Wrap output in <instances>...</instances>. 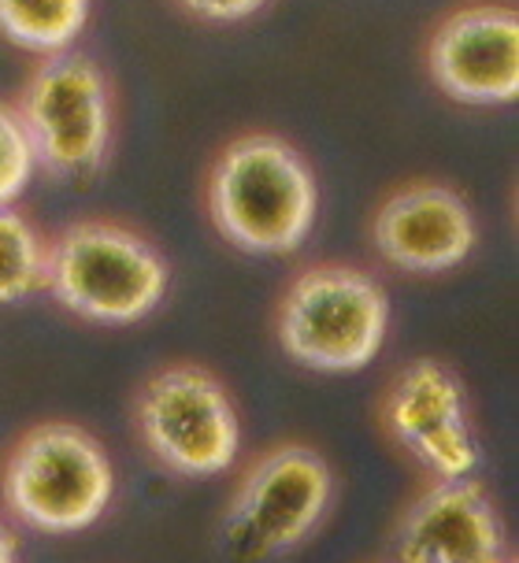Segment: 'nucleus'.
I'll return each instance as SVG.
<instances>
[{
    "label": "nucleus",
    "mask_w": 519,
    "mask_h": 563,
    "mask_svg": "<svg viewBox=\"0 0 519 563\" xmlns=\"http://www.w3.org/2000/svg\"><path fill=\"white\" fill-rule=\"evenodd\" d=\"M34 170H37V164L26 145L23 126H19L12 104L0 100V208L15 205V200L26 194Z\"/></svg>",
    "instance_id": "nucleus-14"
},
{
    "label": "nucleus",
    "mask_w": 519,
    "mask_h": 563,
    "mask_svg": "<svg viewBox=\"0 0 519 563\" xmlns=\"http://www.w3.org/2000/svg\"><path fill=\"white\" fill-rule=\"evenodd\" d=\"M205 211L216 234L249 256H289L319 219V178L283 134L249 130L208 164Z\"/></svg>",
    "instance_id": "nucleus-1"
},
{
    "label": "nucleus",
    "mask_w": 519,
    "mask_h": 563,
    "mask_svg": "<svg viewBox=\"0 0 519 563\" xmlns=\"http://www.w3.org/2000/svg\"><path fill=\"white\" fill-rule=\"evenodd\" d=\"M389 334V297L364 267L323 260L286 282L275 305L278 349L297 367L319 375H353L383 352Z\"/></svg>",
    "instance_id": "nucleus-3"
},
{
    "label": "nucleus",
    "mask_w": 519,
    "mask_h": 563,
    "mask_svg": "<svg viewBox=\"0 0 519 563\" xmlns=\"http://www.w3.org/2000/svg\"><path fill=\"white\" fill-rule=\"evenodd\" d=\"M45 245L48 238L23 208H0V305H19L42 289Z\"/></svg>",
    "instance_id": "nucleus-13"
},
{
    "label": "nucleus",
    "mask_w": 519,
    "mask_h": 563,
    "mask_svg": "<svg viewBox=\"0 0 519 563\" xmlns=\"http://www.w3.org/2000/svg\"><path fill=\"white\" fill-rule=\"evenodd\" d=\"M134 430L175 478H216L242 449V419L223 378L205 364L156 367L134 394Z\"/></svg>",
    "instance_id": "nucleus-6"
},
{
    "label": "nucleus",
    "mask_w": 519,
    "mask_h": 563,
    "mask_svg": "<svg viewBox=\"0 0 519 563\" xmlns=\"http://www.w3.org/2000/svg\"><path fill=\"white\" fill-rule=\"evenodd\" d=\"M334 475L316 449L286 441L242 471L223 511V541L238 560H267L297 549L323 522Z\"/></svg>",
    "instance_id": "nucleus-7"
},
{
    "label": "nucleus",
    "mask_w": 519,
    "mask_h": 563,
    "mask_svg": "<svg viewBox=\"0 0 519 563\" xmlns=\"http://www.w3.org/2000/svg\"><path fill=\"white\" fill-rule=\"evenodd\" d=\"M378 422L427 475L467 478L478 467V438L461 378L431 356L405 364L386 382Z\"/></svg>",
    "instance_id": "nucleus-9"
},
{
    "label": "nucleus",
    "mask_w": 519,
    "mask_h": 563,
    "mask_svg": "<svg viewBox=\"0 0 519 563\" xmlns=\"http://www.w3.org/2000/svg\"><path fill=\"white\" fill-rule=\"evenodd\" d=\"M505 552L501 511L472 475L434 478L394 527L397 563H497Z\"/></svg>",
    "instance_id": "nucleus-11"
},
{
    "label": "nucleus",
    "mask_w": 519,
    "mask_h": 563,
    "mask_svg": "<svg viewBox=\"0 0 519 563\" xmlns=\"http://www.w3.org/2000/svg\"><path fill=\"white\" fill-rule=\"evenodd\" d=\"M93 0H0V37L30 56H56L86 34Z\"/></svg>",
    "instance_id": "nucleus-12"
},
{
    "label": "nucleus",
    "mask_w": 519,
    "mask_h": 563,
    "mask_svg": "<svg viewBox=\"0 0 519 563\" xmlns=\"http://www.w3.org/2000/svg\"><path fill=\"white\" fill-rule=\"evenodd\" d=\"M367 241L386 267L405 275H445L478 245V219L461 189L416 178L378 200Z\"/></svg>",
    "instance_id": "nucleus-10"
},
{
    "label": "nucleus",
    "mask_w": 519,
    "mask_h": 563,
    "mask_svg": "<svg viewBox=\"0 0 519 563\" xmlns=\"http://www.w3.org/2000/svg\"><path fill=\"white\" fill-rule=\"evenodd\" d=\"M12 112L37 170L56 183L101 175L115 148V89L104 67L78 48L37 59L19 86Z\"/></svg>",
    "instance_id": "nucleus-5"
},
{
    "label": "nucleus",
    "mask_w": 519,
    "mask_h": 563,
    "mask_svg": "<svg viewBox=\"0 0 519 563\" xmlns=\"http://www.w3.org/2000/svg\"><path fill=\"white\" fill-rule=\"evenodd\" d=\"M0 497L19 527L56 538L82 534L115 497L112 456L78 422H37L8 449Z\"/></svg>",
    "instance_id": "nucleus-4"
},
{
    "label": "nucleus",
    "mask_w": 519,
    "mask_h": 563,
    "mask_svg": "<svg viewBox=\"0 0 519 563\" xmlns=\"http://www.w3.org/2000/svg\"><path fill=\"white\" fill-rule=\"evenodd\" d=\"M42 289L82 323L134 327L164 305L172 264L137 227L86 216L48 238Z\"/></svg>",
    "instance_id": "nucleus-2"
},
{
    "label": "nucleus",
    "mask_w": 519,
    "mask_h": 563,
    "mask_svg": "<svg viewBox=\"0 0 519 563\" xmlns=\"http://www.w3.org/2000/svg\"><path fill=\"white\" fill-rule=\"evenodd\" d=\"M0 563H19V541L4 522H0Z\"/></svg>",
    "instance_id": "nucleus-16"
},
{
    "label": "nucleus",
    "mask_w": 519,
    "mask_h": 563,
    "mask_svg": "<svg viewBox=\"0 0 519 563\" xmlns=\"http://www.w3.org/2000/svg\"><path fill=\"white\" fill-rule=\"evenodd\" d=\"M497 563H516V552H505V556L497 560Z\"/></svg>",
    "instance_id": "nucleus-17"
},
{
    "label": "nucleus",
    "mask_w": 519,
    "mask_h": 563,
    "mask_svg": "<svg viewBox=\"0 0 519 563\" xmlns=\"http://www.w3.org/2000/svg\"><path fill=\"white\" fill-rule=\"evenodd\" d=\"M186 15L201 19V23H219V26H231V23H245L264 12L272 0H175Z\"/></svg>",
    "instance_id": "nucleus-15"
},
{
    "label": "nucleus",
    "mask_w": 519,
    "mask_h": 563,
    "mask_svg": "<svg viewBox=\"0 0 519 563\" xmlns=\"http://www.w3.org/2000/svg\"><path fill=\"white\" fill-rule=\"evenodd\" d=\"M423 67L453 104H512L519 97V12L508 0H467L445 12L427 34Z\"/></svg>",
    "instance_id": "nucleus-8"
}]
</instances>
